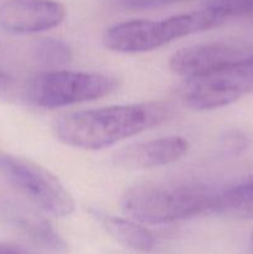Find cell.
Masks as SVG:
<instances>
[{"instance_id": "cell-7", "label": "cell", "mask_w": 253, "mask_h": 254, "mask_svg": "<svg viewBox=\"0 0 253 254\" xmlns=\"http://www.w3.org/2000/svg\"><path fill=\"white\" fill-rule=\"evenodd\" d=\"M66 7L54 0H7L0 5V27L12 34H36L57 27Z\"/></svg>"}, {"instance_id": "cell-12", "label": "cell", "mask_w": 253, "mask_h": 254, "mask_svg": "<svg viewBox=\"0 0 253 254\" xmlns=\"http://www.w3.org/2000/svg\"><path fill=\"white\" fill-rule=\"evenodd\" d=\"M213 213L237 220H253V176L218 190Z\"/></svg>"}, {"instance_id": "cell-5", "label": "cell", "mask_w": 253, "mask_h": 254, "mask_svg": "<svg viewBox=\"0 0 253 254\" xmlns=\"http://www.w3.org/2000/svg\"><path fill=\"white\" fill-rule=\"evenodd\" d=\"M0 175L47 215L67 217L76 210L73 196L63 184L34 161L0 150Z\"/></svg>"}, {"instance_id": "cell-10", "label": "cell", "mask_w": 253, "mask_h": 254, "mask_svg": "<svg viewBox=\"0 0 253 254\" xmlns=\"http://www.w3.org/2000/svg\"><path fill=\"white\" fill-rule=\"evenodd\" d=\"M89 213L94 220L103 226L109 235L113 236L122 245L141 253H150L155 250L156 241L153 233L134 221L116 217L96 208H92Z\"/></svg>"}, {"instance_id": "cell-14", "label": "cell", "mask_w": 253, "mask_h": 254, "mask_svg": "<svg viewBox=\"0 0 253 254\" xmlns=\"http://www.w3.org/2000/svg\"><path fill=\"white\" fill-rule=\"evenodd\" d=\"M206 9L227 19L228 16L253 12V0H208Z\"/></svg>"}, {"instance_id": "cell-15", "label": "cell", "mask_w": 253, "mask_h": 254, "mask_svg": "<svg viewBox=\"0 0 253 254\" xmlns=\"http://www.w3.org/2000/svg\"><path fill=\"white\" fill-rule=\"evenodd\" d=\"M248 139L241 131H230L222 139L221 149L228 156H237L247 148Z\"/></svg>"}, {"instance_id": "cell-3", "label": "cell", "mask_w": 253, "mask_h": 254, "mask_svg": "<svg viewBox=\"0 0 253 254\" xmlns=\"http://www.w3.org/2000/svg\"><path fill=\"white\" fill-rule=\"evenodd\" d=\"M225 17L210 9L175 15L163 20H130L106 30L103 44L121 54H139L163 47L189 35L213 29Z\"/></svg>"}, {"instance_id": "cell-1", "label": "cell", "mask_w": 253, "mask_h": 254, "mask_svg": "<svg viewBox=\"0 0 253 254\" xmlns=\"http://www.w3.org/2000/svg\"><path fill=\"white\" fill-rule=\"evenodd\" d=\"M174 111L169 102L149 101L73 112L55 122L54 133L67 146L99 150L161 126L174 116Z\"/></svg>"}, {"instance_id": "cell-8", "label": "cell", "mask_w": 253, "mask_h": 254, "mask_svg": "<svg viewBox=\"0 0 253 254\" xmlns=\"http://www.w3.org/2000/svg\"><path fill=\"white\" fill-rule=\"evenodd\" d=\"M246 55L238 47L222 42L195 45L176 51L169 60V68L189 81L218 71Z\"/></svg>"}, {"instance_id": "cell-18", "label": "cell", "mask_w": 253, "mask_h": 254, "mask_svg": "<svg viewBox=\"0 0 253 254\" xmlns=\"http://www.w3.org/2000/svg\"><path fill=\"white\" fill-rule=\"evenodd\" d=\"M251 241H252V245H253V233H252V236H251Z\"/></svg>"}, {"instance_id": "cell-16", "label": "cell", "mask_w": 253, "mask_h": 254, "mask_svg": "<svg viewBox=\"0 0 253 254\" xmlns=\"http://www.w3.org/2000/svg\"><path fill=\"white\" fill-rule=\"evenodd\" d=\"M118 6L128 10H145L165 6L184 0H113Z\"/></svg>"}, {"instance_id": "cell-2", "label": "cell", "mask_w": 253, "mask_h": 254, "mask_svg": "<svg viewBox=\"0 0 253 254\" xmlns=\"http://www.w3.org/2000/svg\"><path fill=\"white\" fill-rule=\"evenodd\" d=\"M218 190L198 181H151L122 196V210L146 225H166L213 213Z\"/></svg>"}, {"instance_id": "cell-13", "label": "cell", "mask_w": 253, "mask_h": 254, "mask_svg": "<svg viewBox=\"0 0 253 254\" xmlns=\"http://www.w3.org/2000/svg\"><path fill=\"white\" fill-rule=\"evenodd\" d=\"M31 51L32 59L47 68L66 66L73 59L71 47L66 42L52 37H45L35 41Z\"/></svg>"}, {"instance_id": "cell-6", "label": "cell", "mask_w": 253, "mask_h": 254, "mask_svg": "<svg viewBox=\"0 0 253 254\" xmlns=\"http://www.w3.org/2000/svg\"><path fill=\"white\" fill-rule=\"evenodd\" d=\"M253 94V54L200 78L189 79L183 101L195 111H212Z\"/></svg>"}, {"instance_id": "cell-11", "label": "cell", "mask_w": 253, "mask_h": 254, "mask_svg": "<svg viewBox=\"0 0 253 254\" xmlns=\"http://www.w3.org/2000/svg\"><path fill=\"white\" fill-rule=\"evenodd\" d=\"M11 217L17 228H20L22 233L29 237L35 245L57 254H63L68 250L66 241L44 216L32 210L16 208L12 212Z\"/></svg>"}, {"instance_id": "cell-9", "label": "cell", "mask_w": 253, "mask_h": 254, "mask_svg": "<svg viewBox=\"0 0 253 254\" xmlns=\"http://www.w3.org/2000/svg\"><path fill=\"white\" fill-rule=\"evenodd\" d=\"M183 136H164L141 141L122 149L113 156V164L124 170H144L169 165L180 160L189 151Z\"/></svg>"}, {"instance_id": "cell-4", "label": "cell", "mask_w": 253, "mask_h": 254, "mask_svg": "<svg viewBox=\"0 0 253 254\" xmlns=\"http://www.w3.org/2000/svg\"><path fill=\"white\" fill-rule=\"evenodd\" d=\"M118 86L117 77L111 74L56 69L32 77L26 96L34 106L55 109L109 96Z\"/></svg>"}, {"instance_id": "cell-17", "label": "cell", "mask_w": 253, "mask_h": 254, "mask_svg": "<svg viewBox=\"0 0 253 254\" xmlns=\"http://www.w3.org/2000/svg\"><path fill=\"white\" fill-rule=\"evenodd\" d=\"M4 57H2L1 51H0V91L7 89L12 83V77L10 76L6 66L4 64Z\"/></svg>"}]
</instances>
